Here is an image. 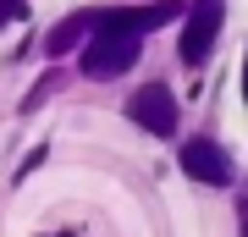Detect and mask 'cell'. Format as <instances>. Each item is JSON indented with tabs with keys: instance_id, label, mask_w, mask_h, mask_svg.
Returning a JSON list of instances; mask_svg holds the SVG:
<instances>
[{
	"instance_id": "cell-5",
	"label": "cell",
	"mask_w": 248,
	"mask_h": 237,
	"mask_svg": "<svg viewBox=\"0 0 248 237\" xmlns=\"http://www.w3.org/2000/svg\"><path fill=\"white\" fill-rule=\"evenodd\" d=\"M89 28H94V22H89V11H78V17H66V22H55V28H50V39H45V50H50V55H72L83 39H89Z\"/></svg>"
},
{
	"instance_id": "cell-3",
	"label": "cell",
	"mask_w": 248,
	"mask_h": 237,
	"mask_svg": "<svg viewBox=\"0 0 248 237\" xmlns=\"http://www.w3.org/2000/svg\"><path fill=\"white\" fill-rule=\"evenodd\" d=\"M215 33H221V0H199L187 11V28H182V66H204Z\"/></svg>"
},
{
	"instance_id": "cell-1",
	"label": "cell",
	"mask_w": 248,
	"mask_h": 237,
	"mask_svg": "<svg viewBox=\"0 0 248 237\" xmlns=\"http://www.w3.org/2000/svg\"><path fill=\"white\" fill-rule=\"evenodd\" d=\"M138 61V39L133 33H94L83 44V72L89 78H116Z\"/></svg>"
},
{
	"instance_id": "cell-4",
	"label": "cell",
	"mask_w": 248,
	"mask_h": 237,
	"mask_svg": "<svg viewBox=\"0 0 248 237\" xmlns=\"http://www.w3.org/2000/svg\"><path fill=\"white\" fill-rule=\"evenodd\" d=\"M182 171L204 188H226L232 182V155L210 138H193V143H182Z\"/></svg>"
},
{
	"instance_id": "cell-7",
	"label": "cell",
	"mask_w": 248,
	"mask_h": 237,
	"mask_svg": "<svg viewBox=\"0 0 248 237\" xmlns=\"http://www.w3.org/2000/svg\"><path fill=\"white\" fill-rule=\"evenodd\" d=\"M22 11H28V6H22V0H0V28H6L11 17H22Z\"/></svg>"
},
{
	"instance_id": "cell-2",
	"label": "cell",
	"mask_w": 248,
	"mask_h": 237,
	"mask_svg": "<svg viewBox=\"0 0 248 237\" xmlns=\"http://www.w3.org/2000/svg\"><path fill=\"white\" fill-rule=\"evenodd\" d=\"M127 116H133L143 132H155V138L177 132V99H171V88H166V83H143L138 94L127 99Z\"/></svg>"
},
{
	"instance_id": "cell-6",
	"label": "cell",
	"mask_w": 248,
	"mask_h": 237,
	"mask_svg": "<svg viewBox=\"0 0 248 237\" xmlns=\"http://www.w3.org/2000/svg\"><path fill=\"white\" fill-rule=\"evenodd\" d=\"M171 17H182V0H155V6H138V22H143V33H149V28H166Z\"/></svg>"
}]
</instances>
